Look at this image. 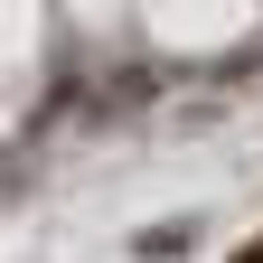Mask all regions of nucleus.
<instances>
[{
	"label": "nucleus",
	"instance_id": "nucleus-1",
	"mask_svg": "<svg viewBox=\"0 0 263 263\" xmlns=\"http://www.w3.org/2000/svg\"><path fill=\"white\" fill-rule=\"evenodd\" d=\"M245 263H263V254H245Z\"/></svg>",
	"mask_w": 263,
	"mask_h": 263
}]
</instances>
